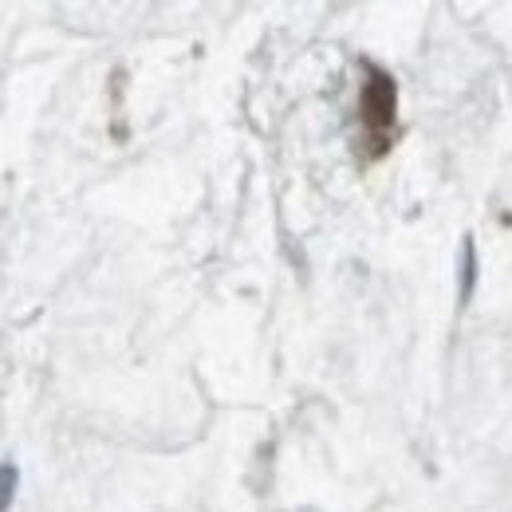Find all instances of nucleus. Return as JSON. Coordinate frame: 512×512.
I'll return each instance as SVG.
<instances>
[{
    "instance_id": "obj_1",
    "label": "nucleus",
    "mask_w": 512,
    "mask_h": 512,
    "mask_svg": "<svg viewBox=\"0 0 512 512\" xmlns=\"http://www.w3.org/2000/svg\"><path fill=\"white\" fill-rule=\"evenodd\" d=\"M363 111L371 127H390L394 123V83L386 75H375L363 91Z\"/></svg>"
},
{
    "instance_id": "obj_2",
    "label": "nucleus",
    "mask_w": 512,
    "mask_h": 512,
    "mask_svg": "<svg viewBox=\"0 0 512 512\" xmlns=\"http://www.w3.org/2000/svg\"><path fill=\"white\" fill-rule=\"evenodd\" d=\"M16 481H20L16 465L0 461V512H8V505H12V497H16Z\"/></svg>"
},
{
    "instance_id": "obj_3",
    "label": "nucleus",
    "mask_w": 512,
    "mask_h": 512,
    "mask_svg": "<svg viewBox=\"0 0 512 512\" xmlns=\"http://www.w3.org/2000/svg\"><path fill=\"white\" fill-rule=\"evenodd\" d=\"M469 288H473V241L465 237V288H461V300H469Z\"/></svg>"
}]
</instances>
